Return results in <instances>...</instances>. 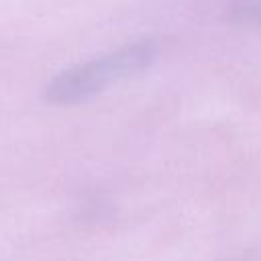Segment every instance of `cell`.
<instances>
[{"label":"cell","instance_id":"1","mask_svg":"<svg viewBox=\"0 0 261 261\" xmlns=\"http://www.w3.org/2000/svg\"><path fill=\"white\" fill-rule=\"evenodd\" d=\"M157 43L141 39L114 51L92 57L59 71L45 88V100L57 106L82 104L100 94L110 84L147 69L157 57Z\"/></svg>","mask_w":261,"mask_h":261},{"label":"cell","instance_id":"2","mask_svg":"<svg viewBox=\"0 0 261 261\" xmlns=\"http://www.w3.org/2000/svg\"><path fill=\"white\" fill-rule=\"evenodd\" d=\"M230 18L251 27H261V0H232Z\"/></svg>","mask_w":261,"mask_h":261}]
</instances>
